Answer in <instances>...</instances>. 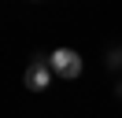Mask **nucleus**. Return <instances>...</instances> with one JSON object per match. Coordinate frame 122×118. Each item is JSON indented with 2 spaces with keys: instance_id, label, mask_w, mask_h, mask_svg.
Wrapping results in <instances>:
<instances>
[{
  "instance_id": "nucleus-1",
  "label": "nucleus",
  "mask_w": 122,
  "mask_h": 118,
  "mask_svg": "<svg viewBox=\"0 0 122 118\" xmlns=\"http://www.w3.org/2000/svg\"><path fill=\"white\" fill-rule=\"evenodd\" d=\"M48 63H52L56 78H67V81H74L78 74H81V55H78L74 48H56Z\"/></svg>"
},
{
  "instance_id": "nucleus-2",
  "label": "nucleus",
  "mask_w": 122,
  "mask_h": 118,
  "mask_svg": "<svg viewBox=\"0 0 122 118\" xmlns=\"http://www.w3.org/2000/svg\"><path fill=\"white\" fill-rule=\"evenodd\" d=\"M52 74H56L52 63H48L45 55H37L30 66H26V88H30V92H45L48 81H52Z\"/></svg>"
}]
</instances>
